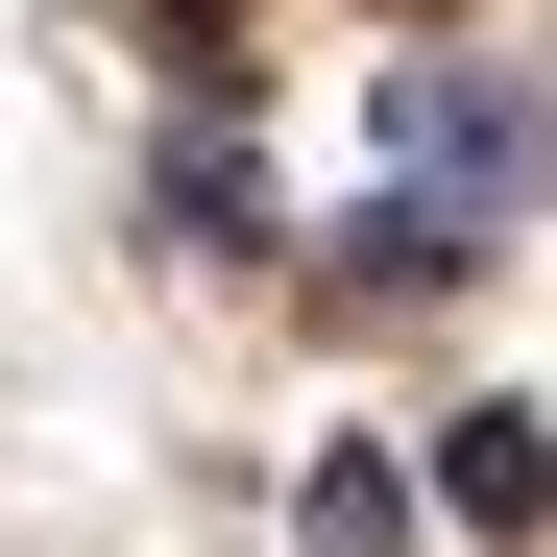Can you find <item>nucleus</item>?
<instances>
[{"instance_id": "1", "label": "nucleus", "mask_w": 557, "mask_h": 557, "mask_svg": "<svg viewBox=\"0 0 557 557\" xmlns=\"http://www.w3.org/2000/svg\"><path fill=\"white\" fill-rule=\"evenodd\" d=\"M388 146L436 170V195H533V170H557V122L509 98V73H388Z\"/></svg>"}, {"instance_id": "2", "label": "nucleus", "mask_w": 557, "mask_h": 557, "mask_svg": "<svg viewBox=\"0 0 557 557\" xmlns=\"http://www.w3.org/2000/svg\"><path fill=\"white\" fill-rule=\"evenodd\" d=\"M436 509H460V533H557V436H533V412H460V436H436Z\"/></svg>"}]
</instances>
